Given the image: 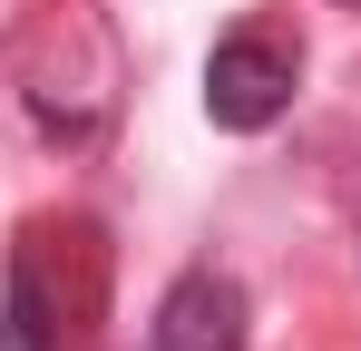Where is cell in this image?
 Instances as JSON below:
<instances>
[{
	"label": "cell",
	"mask_w": 361,
	"mask_h": 351,
	"mask_svg": "<svg viewBox=\"0 0 361 351\" xmlns=\"http://www.w3.org/2000/svg\"><path fill=\"white\" fill-rule=\"evenodd\" d=\"M293 88H302V49H293V30H274V20L225 30L215 58H205V117L235 127V137H264L274 117L293 108Z\"/></svg>",
	"instance_id": "cell-1"
},
{
	"label": "cell",
	"mask_w": 361,
	"mask_h": 351,
	"mask_svg": "<svg viewBox=\"0 0 361 351\" xmlns=\"http://www.w3.org/2000/svg\"><path fill=\"white\" fill-rule=\"evenodd\" d=\"M147 342L157 351H244V283L215 273V264L176 273L166 302H157V322H147Z\"/></svg>",
	"instance_id": "cell-2"
},
{
	"label": "cell",
	"mask_w": 361,
	"mask_h": 351,
	"mask_svg": "<svg viewBox=\"0 0 361 351\" xmlns=\"http://www.w3.org/2000/svg\"><path fill=\"white\" fill-rule=\"evenodd\" d=\"M59 302H49V234L30 225L10 244V302H0V351H59Z\"/></svg>",
	"instance_id": "cell-3"
},
{
	"label": "cell",
	"mask_w": 361,
	"mask_h": 351,
	"mask_svg": "<svg viewBox=\"0 0 361 351\" xmlns=\"http://www.w3.org/2000/svg\"><path fill=\"white\" fill-rule=\"evenodd\" d=\"M342 10H361V0H342Z\"/></svg>",
	"instance_id": "cell-4"
}]
</instances>
